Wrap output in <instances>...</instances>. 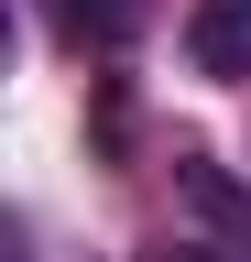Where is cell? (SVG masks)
I'll return each instance as SVG.
<instances>
[{
  "label": "cell",
  "instance_id": "obj_1",
  "mask_svg": "<svg viewBox=\"0 0 251 262\" xmlns=\"http://www.w3.org/2000/svg\"><path fill=\"white\" fill-rule=\"evenodd\" d=\"M186 55H197V77H251V0H197Z\"/></svg>",
  "mask_w": 251,
  "mask_h": 262
},
{
  "label": "cell",
  "instance_id": "obj_2",
  "mask_svg": "<svg viewBox=\"0 0 251 262\" xmlns=\"http://www.w3.org/2000/svg\"><path fill=\"white\" fill-rule=\"evenodd\" d=\"M44 22L66 33V44H131L153 22V0H44Z\"/></svg>",
  "mask_w": 251,
  "mask_h": 262
},
{
  "label": "cell",
  "instance_id": "obj_3",
  "mask_svg": "<svg viewBox=\"0 0 251 262\" xmlns=\"http://www.w3.org/2000/svg\"><path fill=\"white\" fill-rule=\"evenodd\" d=\"M153 262H218V251H153Z\"/></svg>",
  "mask_w": 251,
  "mask_h": 262
}]
</instances>
